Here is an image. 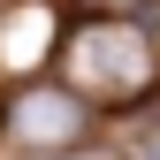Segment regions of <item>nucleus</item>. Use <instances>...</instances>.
Instances as JSON below:
<instances>
[{
	"label": "nucleus",
	"instance_id": "nucleus-2",
	"mask_svg": "<svg viewBox=\"0 0 160 160\" xmlns=\"http://www.w3.org/2000/svg\"><path fill=\"white\" fill-rule=\"evenodd\" d=\"M8 137L23 152H76L92 137V99L76 84H23L8 99Z\"/></svg>",
	"mask_w": 160,
	"mask_h": 160
},
{
	"label": "nucleus",
	"instance_id": "nucleus-1",
	"mask_svg": "<svg viewBox=\"0 0 160 160\" xmlns=\"http://www.w3.org/2000/svg\"><path fill=\"white\" fill-rule=\"evenodd\" d=\"M160 76V46L137 15H92L69 31V84L84 99H145Z\"/></svg>",
	"mask_w": 160,
	"mask_h": 160
}]
</instances>
